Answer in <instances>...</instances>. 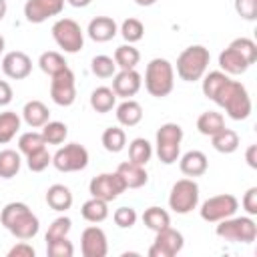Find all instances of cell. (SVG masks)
Returning <instances> with one entry per match:
<instances>
[{
    "label": "cell",
    "instance_id": "21",
    "mask_svg": "<svg viewBox=\"0 0 257 257\" xmlns=\"http://www.w3.org/2000/svg\"><path fill=\"white\" fill-rule=\"evenodd\" d=\"M116 173H118L120 179L124 181L126 189H141V187H145L147 181H149V175H147L145 167H143V165H137V163H133V161L120 163L118 169H116Z\"/></svg>",
    "mask_w": 257,
    "mask_h": 257
},
{
    "label": "cell",
    "instance_id": "26",
    "mask_svg": "<svg viewBox=\"0 0 257 257\" xmlns=\"http://www.w3.org/2000/svg\"><path fill=\"white\" fill-rule=\"evenodd\" d=\"M90 106H92V110H96L100 114L110 112L116 106V94H114V90L108 88V86H96L90 92Z\"/></svg>",
    "mask_w": 257,
    "mask_h": 257
},
{
    "label": "cell",
    "instance_id": "52",
    "mask_svg": "<svg viewBox=\"0 0 257 257\" xmlns=\"http://www.w3.org/2000/svg\"><path fill=\"white\" fill-rule=\"evenodd\" d=\"M135 2H137L139 6H153L157 0H135Z\"/></svg>",
    "mask_w": 257,
    "mask_h": 257
},
{
    "label": "cell",
    "instance_id": "10",
    "mask_svg": "<svg viewBox=\"0 0 257 257\" xmlns=\"http://www.w3.org/2000/svg\"><path fill=\"white\" fill-rule=\"evenodd\" d=\"M239 209V201L235 195L231 193H221V195H213L207 201H203L199 215L203 221L207 223H219L231 215H235Z\"/></svg>",
    "mask_w": 257,
    "mask_h": 257
},
{
    "label": "cell",
    "instance_id": "15",
    "mask_svg": "<svg viewBox=\"0 0 257 257\" xmlns=\"http://www.w3.org/2000/svg\"><path fill=\"white\" fill-rule=\"evenodd\" d=\"M64 10V0H26L24 16L30 24H42L44 20L58 16Z\"/></svg>",
    "mask_w": 257,
    "mask_h": 257
},
{
    "label": "cell",
    "instance_id": "16",
    "mask_svg": "<svg viewBox=\"0 0 257 257\" xmlns=\"http://www.w3.org/2000/svg\"><path fill=\"white\" fill-rule=\"evenodd\" d=\"M80 253L84 257H106L108 253L106 233L96 225L86 227L80 233Z\"/></svg>",
    "mask_w": 257,
    "mask_h": 257
},
{
    "label": "cell",
    "instance_id": "28",
    "mask_svg": "<svg viewBox=\"0 0 257 257\" xmlns=\"http://www.w3.org/2000/svg\"><path fill=\"white\" fill-rule=\"evenodd\" d=\"M221 128H225V116L217 110H205L199 114L197 118V131L205 137H213L215 133H219Z\"/></svg>",
    "mask_w": 257,
    "mask_h": 257
},
{
    "label": "cell",
    "instance_id": "32",
    "mask_svg": "<svg viewBox=\"0 0 257 257\" xmlns=\"http://www.w3.org/2000/svg\"><path fill=\"white\" fill-rule=\"evenodd\" d=\"M151 157H153V145L147 139L137 137V139L131 141V145H128V161L147 167V163L151 161Z\"/></svg>",
    "mask_w": 257,
    "mask_h": 257
},
{
    "label": "cell",
    "instance_id": "30",
    "mask_svg": "<svg viewBox=\"0 0 257 257\" xmlns=\"http://www.w3.org/2000/svg\"><path fill=\"white\" fill-rule=\"evenodd\" d=\"M20 124H22V118L14 110L0 112V145L10 143L20 131Z\"/></svg>",
    "mask_w": 257,
    "mask_h": 257
},
{
    "label": "cell",
    "instance_id": "38",
    "mask_svg": "<svg viewBox=\"0 0 257 257\" xmlns=\"http://www.w3.org/2000/svg\"><path fill=\"white\" fill-rule=\"evenodd\" d=\"M90 70L94 76L98 78H110L114 76L116 72V64H114V58L112 56H106V54H98L90 60Z\"/></svg>",
    "mask_w": 257,
    "mask_h": 257
},
{
    "label": "cell",
    "instance_id": "27",
    "mask_svg": "<svg viewBox=\"0 0 257 257\" xmlns=\"http://www.w3.org/2000/svg\"><path fill=\"white\" fill-rule=\"evenodd\" d=\"M80 215L84 221L88 223H102L108 217V203L96 197H90L88 201L82 203L80 207Z\"/></svg>",
    "mask_w": 257,
    "mask_h": 257
},
{
    "label": "cell",
    "instance_id": "42",
    "mask_svg": "<svg viewBox=\"0 0 257 257\" xmlns=\"http://www.w3.org/2000/svg\"><path fill=\"white\" fill-rule=\"evenodd\" d=\"M26 165L32 173H42L48 165H52V155L48 153L46 147H42V149L30 153V155H26Z\"/></svg>",
    "mask_w": 257,
    "mask_h": 257
},
{
    "label": "cell",
    "instance_id": "12",
    "mask_svg": "<svg viewBox=\"0 0 257 257\" xmlns=\"http://www.w3.org/2000/svg\"><path fill=\"white\" fill-rule=\"evenodd\" d=\"M126 191V185L124 181L120 179V175L114 171V173H100L96 177L90 179L88 183V193L90 197H96V199H102L106 203L114 201L116 197H120V193Z\"/></svg>",
    "mask_w": 257,
    "mask_h": 257
},
{
    "label": "cell",
    "instance_id": "24",
    "mask_svg": "<svg viewBox=\"0 0 257 257\" xmlns=\"http://www.w3.org/2000/svg\"><path fill=\"white\" fill-rule=\"evenodd\" d=\"M114 114L120 126H137L143 120V106L133 98H124L120 104H116Z\"/></svg>",
    "mask_w": 257,
    "mask_h": 257
},
{
    "label": "cell",
    "instance_id": "47",
    "mask_svg": "<svg viewBox=\"0 0 257 257\" xmlns=\"http://www.w3.org/2000/svg\"><path fill=\"white\" fill-rule=\"evenodd\" d=\"M34 255H36L34 247H32L30 243H26V241L16 243V245L10 247V251H8V257H34Z\"/></svg>",
    "mask_w": 257,
    "mask_h": 257
},
{
    "label": "cell",
    "instance_id": "1",
    "mask_svg": "<svg viewBox=\"0 0 257 257\" xmlns=\"http://www.w3.org/2000/svg\"><path fill=\"white\" fill-rule=\"evenodd\" d=\"M0 223L18 241H28L40 231L38 217L22 201H12L4 205V209L0 211Z\"/></svg>",
    "mask_w": 257,
    "mask_h": 257
},
{
    "label": "cell",
    "instance_id": "18",
    "mask_svg": "<svg viewBox=\"0 0 257 257\" xmlns=\"http://www.w3.org/2000/svg\"><path fill=\"white\" fill-rule=\"evenodd\" d=\"M143 86V76L137 72V68L128 70H118L112 76V90L120 98H131L135 96Z\"/></svg>",
    "mask_w": 257,
    "mask_h": 257
},
{
    "label": "cell",
    "instance_id": "5",
    "mask_svg": "<svg viewBox=\"0 0 257 257\" xmlns=\"http://www.w3.org/2000/svg\"><path fill=\"white\" fill-rule=\"evenodd\" d=\"M209 60H211L209 48H205L203 44L187 46L177 56V76L185 82L201 80L209 68Z\"/></svg>",
    "mask_w": 257,
    "mask_h": 257
},
{
    "label": "cell",
    "instance_id": "6",
    "mask_svg": "<svg viewBox=\"0 0 257 257\" xmlns=\"http://www.w3.org/2000/svg\"><path fill=\"white\" fill-rule=\"evenodd\" d=\"M215 233L217 237L229 243H253L257 239V223L253 221L251 215H243V217L231 215L217 223Z\"/></svg>",
    "mask_w": 257,
    "mask_h": 257
},
{
    "label": "cell",
    "instance_id": "23",
    "mask_svg": "<svg viewBox=\"0 0 257 257\" xmlns=\"http://www.w3.org/2000/svg\"><path fill=\"white\" fill-rule=\"evenodd\" d=\"M72 201H74L72 191L66 185L56 183V185H50L48 191H46V203H48V207L52 211L64 213V211H68L72 207Z\"/></svg>",
    "mask_w": 257,
    "mask_h": 257
},
{
    "label": "cell",
    "instance_id": "35",
    "mask_svg": "<svg viewBox=\"0 0 257 257\" xmlns=\"http://www.w3.org/2000/svg\"><path fill=\"white\" fill-rule=\"evenodd\" d=\"M40 135H42L46 145H62L66 141V137H68V126L64 122H60V120H48L42 126Z\"/></svg>",
    "mask_w": 257,
    "mask_h": 257
},
{
    "label": "cell",
    "instance_id": "7",
    "mask_svg": "<svg viewBox=\"0 0 257 257\" xmlns=\"http://www.w3.org/2000/svg\"><path fill=\"white\" fill-rule=\"evenodd\" d=\"M181 143H183V128L177 122H165L157 131L155 151L163 165H173L181 157Z\"/></svg>",
    "mask_w": 257,
    "mask_h": 257
},
{
    "label": "cell",
    "instance_id": "46",
    "mask_svg": "<svg viewBox=\"0 0 257 257\" xmlns=\"http://www.w3.org/2000/svg\"><path fill=\"white\" fill-rule=\"evenodd\" d=\"M241 205H243L247 215H251V217L257 215V187H249L245 191V195L241 199Z\"/></svg>",
    "mask_w": 257,
    "mask_h": 257
},
{
    "label": "cell",
    "instance_id": "17",
    "mask_svg": "<svg viewBox=\"0 0 257 257\" xmlns=\"http://www.w3.org/2000/svg\"><path fill=\"white\" fill-rule=\"evenodd\" d=\"M2 72L12 80H24L32 72V60L22 50L6 52L2 58Z\"/></svg>",
    "mask_w": 257,
    "mask_h": 257
},
{
    "label": "cell",
    "instance_id": "41",
    "mask_svg": "<svg viewBox=\"0 0 257 257\" xmlns=\"http://www.w3.org/2000/svg\"><path fill=\"white\" fill-rule=\"evenodd\" d=\"M70 229H72V221H70L66 215H60V217H56V219L48 225V231H46L44 239H46V243H48V241H54V239H60V237H68Z\"/></svg>",
    "mask_w": 257,
    "mask_h": 257
},
{
    "label": "cell",
    "instance_id": "53",
    "mask_svg": "<svg viewBox=\"0 0 257 257\" xmlns=\"http://www.w3.org/2000/svg\"><path fill=\"white\" fill-rule=\"evenodd\" d=\"M4 46H6V40H4V36L0 34V54H2V50H4Z\"/></svg>",
    "mask_w": 257,
    "mask_h": 257
},
{
    "label": "cell",
    "instance_id": "29",
    "mask_svg": "<svg viewBox=\"0 0 257 257\" xmlns=\"http://www.w3.org/2000/svg\"><path fill=\"white\" fill-rule=\"evenodd\" d=\"M22 167V157L14 149L0 151V179H12Z\"/></svg>",
    "mask_w": 257,
    "mask_h": 257
},
{
    "label": "cell",
    "instance_id": "20",
    "mask_svg": "<svg viewBox=\"0 0 257 257\" xmlns=\"http://www.w3.org/2000/svg\"><path fill=\"white\" fill-rule=\"evenodd\" d=\"M116 32H118V26L110 16H96L88 22V28H86L88 38L94 42H108L116 36Z\"/></svg>",
    "mask_w": 257,
    "mask_h": 257
},
{
    "label": "cell",
    "instance_id": "34",
    "mask_svg": "<svg viewBox=\"0 0 257 257\" xmlns=\"http://www.w3.org/2000/svg\"><path fill=\"white\" fill-rule=\"evenodd\" d=\"M143 223L147 225V229L157 233V231H161V229L171 225V215L161 207H149L143 213Z\"/></svg>",
    "mask_w": 257,
    "mask_h": 257
},
{
    "label": "cell",
    "instance_id": "9",
    "mask_svg": "<svg viewBox=\"0 0 257 257\" xmlns=\"http://www.w3.org/2000/svg\"><path fill=\"white\" fill-rule=\"evenodd\" d=\"M199 205V185L195 179H179L169 193V209H173L177 215H187Z\"/></svg>",
    "mask_w": 257,
    "mask_h": 257
},
{
    "label": "cell",
    "instance_id": "3",
    "mask_svg": "<svg viewBox=\"0 0 257 257\" xmlns=\"http://www.w3.org/2000/svg\"><path fill=\"white\" fill-rule=\"evenodd\" d=\"M257 60V44L247 38H235L221 54H219V66L225 74H243L253 62Z\"/></svg>",
    "mask_w": 257,
    "mask_h": 257
},
{
    "label": "cell",
    "instance_id": "22",
    "mask_svg": "<svg viewBox=\"0 0 257 257\" xmlns=\"http://www.w3.org/2000/svg\"><path fill=\"white\" fill-rule=\"evenodd\" d=\"M22 120L30 128H42L50 120V110L42 100H28L22 108Z\"/></svg>",
    "mask_w": 257,
    "mask_h": 257
},
{
    "label": "cell",
    "instance_id": "2",
    "mask_svg": "<svg viewBox=\"0 0 257 257\" xmlns=\"http://www.w3.org/2000/svg\"><path fill=\"white\" fill-rule=\"evenodd\" d=\"M213 102L219 104L227 112V116L233 118V120H245V118H249L251 108H253L251 96H249L245 84H241L239 80H233L231 76L219 88V92L215 94Z\"/></svg>",
    "mask_w": 257,
    "mask_h": 257
},
{
    "label": "cell",
    "instance_id": "31",
    "mask_svg": "<svg viewBox=\"0 0 257 257\" xmlns=\"http://www.w3.org/2000/svg\"><path fill=\"white\" fill-rule=\"evenodd\" d=\"M114 64L120 68V70H128V68H137L139 60H141V52L139 48H135L133 44H120L116 50H114Z\"/></svg>",
    "mask_w": 257,
    "mask_h": 257
},
{
    "label": "cell",
    "instance_id": "39",
    "mask_svg": "<svg viewBox=\"0 0 257 257\" xmlns=\"http://www.w3.org/2000/svg\"><path fill=\"white\" fill-rule=\"evenodd\" d=\"M42 147H46V143H44L42 135L36 133V131H28V133H22L18 137V151L24 157L30 155V153H34V151H38V149H42Z\"/></svg>",
    "mask_w": 257,
    "mask_h": 257
},
{
    "label": "cell",
    "instance_id": "51",
    "mask_svg": "<svg viewBox=\"0 0 257 257\" xmlns=\"http://www.w3.org/2000/svg\"><path fill=\"white\" fill-rule=\"evenodd\" d=\"M6 10H8V4H6V0H0V20H4V16H6Z\"/></svg>",
    "mask_w": 257,
    "mask_h": 257
},
{
    "label": "cell",
    "instance_id": "43",
    "mask_svg": "<svg viewBox=\"0 0 257 257\" xmlns=\"http://www.w3.org/2000/svg\"><path fill=\"white\" fill-rule=\"evenodd\" d=\"M46 255L48 257H72L74 255V245H72V241H68V237L48 241L46 243Z\"/></svg>",
    "mask_w": 257,
    "mask_h": 257
},
{
    "label": "cell",
    "instance_id": "13",
    "mask_svg": "<svg viewBox=\"0 0 257 257\" xmlns=\"http://www.w3.org/2000/svg\"><path fill=\"white\" fill-rule=\"evenodd\" d=\"M185 247V237L181 231L173 229L171 225L157 231L153 245L149 247V257H175Z\"/></svg>",
    "mask_w": 257,
    "mask_h": 257
},
{
    "label": "cell",
    "instance_id": "11",
    "mask_svg": "<svg viewBox=\"0 0 257 257\" xmlns=\"http://www.w3.org/2000/svg\"><path fill=\"white\" fill-rule=\"evenodd\" d=\"M52 165L60 173H76L86 169L88 165V151L78 143H68L60 147L52 155Z\"/></svg>",
    "mask_w": 257,
    "mask_h": 257
},
{
    "label": "cell",
    "instance_id": "33",
    "mask_svg": "<svg viewBox=\"0 0 257 257\" xmlns=\"http://www.w3.org/2000/svg\"><path fill=\"white\" fill-rule=\"evenodd\" d=\"M38 66H40V70H42L44 74L54 76V74H58L60 70H64L68 64H66L64 56H62L60 52H56V50H46V52L40 54Z\"/></svg>",
    "mask_w": 257,
    "mask_h": 257
},
{
    "label": "cell",
    "instance_id": "45",
    "mask_svg": "<svg viewBox=\"0 0 257 257\" xmlns=\"http://www.w3.org/2000/svg\"><path fill=\"white\" fill-rule=\"evenodd\" d=\"M235 12L243 20H255L257 18V0H235Z\"/></svg>",
    "mask_w": 257,
    "mask_h": 257
},
{
    "label": "cell",
    "instance_id": "44",
    "mask_svg": "<svg viewBox=\"0 0 257 257\" xmlns=\"http://www.w3.org/2000/svg\"><path fill=\"white\" fill-rule=\"evenodd\" d=\"M112 219H114V225L120 227V229H131L135 223H137V211L133 207H118L114 213H112Z\"/></svg>",
    "mask_w": 257,
    "mask_h": 257
},
{
    "label": "cell",
    "instance_id": "37",
    "mask_svg": "<svg viewBox=\"0 0 257 257\" xmlns=\"http://www.w3.org/2000/svg\"><path fill=\"white\" fill-rule=\"evenodd\" d=\"M229 80V74H225L223 70H211V72H205L203 74V94L209 98V100H213L215 98V94L219 92V88L225 84Z\"/></svg>",
    "mask_w": 257,
    "mask_h": 257
},
{
    "label": "cell",
    "instance_id": "25",
    "mask_svg": "<svg viewBox=\"0 0 257 257\" xmlns=\"http://www.w3.org/2000/svg\"><path fill=\"white\" fill-rule=\"evenodd\" d=\"M211 145L217 153H223V155H231L239 149L241 141H239V135L233 131V128H221L219 133H215L211 137Z\"/></svg>",
    "mask_w": 257,
    "mask_h": 257
},
{
    "label": "cell",
    "instance_id": "50",
    "mask_svg": "<svg viewBox=\"0 0 257 257\" xmlns=\"http://www.w3.org/2000/svg\"><path fill=\"white\" fill-rule=\"evenodd\" d=\"M64 2H68V4L74 6V8H86L92 0H64Z\"/></svg>",
    "mask_w": 257,
    "mask_h": 257
},
{
    "label": "cell",
    "instance_id": "8",
    "mask_svg": "<svg viewBox=\"0 0 257 257\" xmlns=\"http://www.w3.org/2000/svg\"><path fill=\"white\" fill-rule=\"evenodd\" d=\"M52 38L66 54H76L84 46V32L80 24L72 18H58L52 24Z\"/></svg>",
    "mask_w": 257,
    "mask_h": 257
},
{
    "label": "cell",
    "instance_id": "14",
    "mask_svg": "<svg viewBox=\"0 0 257 257\" xmlns=\"http://www.w3.org/2000/svg\"><path fill=\"white\" fill-rule=\"evenodd\" d=\"M50 98L58 106H70L76 100V78L74 72L66 66L58 74L50 76Z\"/></svg>",
    "mask_w": 257,
    "mask_h": 257
},
{
    "label": "cell",
    "instance_id": "40",
    "mask_svg": "<svg viewBox=\"0 0 257 257\" xmlns=\"http://www.w3.org/2000/svg\"><path fill=\"white\" fill-rule=\"evenodd\" d=\"M120 34L128 44H135L145 36V26L139 18H126L120 24Z\"/></svg>",
    "mask_w": 257,
    "mask_h": 257
},
{
    "label": "cell",
    "instance_id": "48",
    "mask_svg": "<svg viewBox=\"0 0 257 257\" xmlns=\"http://www.w3.org/2000/svg\"><path fill=\"white\" fill-rule=\"evenodd\" d=\"M12 86L6 82V80H0V106H8L12 102Z\"/></svg>",
    "mask_w": 257,
    "mask_h": 257
},
{
    "label": "cell",
    "instance_id": "4",
    "mask_svg": "<svg viewBox=\"0 0 257 257\" xmlns=\"http://www.w3.org/2000/svg\"><path fill=\"white\" fill-rule=\"evenodd\" d=\"M145 88L155 98H165L175 88V68L167 58H153L145 68Z\"/></svg>",
    "mask_w": 257,
    "mask_h": 257
},
{
    "label": "cell",
    "instance_id": "36",
    "mask_svg": "<svg viewBox=\"0 0 257 257\" xmlns=\"http://www.w3.org/2000/svg\"><path fill=\"white\" fill-rule=\"evenodd\" d=\"M100 143L108 153H120L126 145V135L120 126H108V128H104Z\"/></svg>",
    "mask_w": 257,
    "mask_h": 257
},
{
    "label": "cell",
    "instance_id": "19",
    "mask_svg": "<svg viewBox=\"0 0 257 257\" xmlns=\"http://www.w3.org/2000/svg\"><path fill=\"white\" fill-rule=\"evenodd\" d=\"M179 169L185 177H201L207 173L209 169V161H207V155L203 151H187L183 157H179Z\"/></svg>",
    "mask_w": 257,
    "mask_h": 257
},
{
    "label": "cell",
    "instance_id": "49",
    "mask_svg": "<svg viewBox=\"0 0 257 257\" xmlns=\"http://www.w3.org/2000/svg\"><path fill=\"white\" fill-rule=\"evenodd\" d=\"M245 161L251 169H257V145H249L245 151Z\"/></svg>",
    "mask_w": 257,
    "mask_h": 257
}]
</instances>
